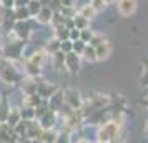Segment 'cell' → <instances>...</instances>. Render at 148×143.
<instances>
[{"mask_svg":"<svg viewBox=\"0 0 148 143\" xmlns=\"http://www.w3.org/2000/svg\"><path fill=\"white\" fill-rule=\"evenodd\" d=\"M8 113H10V103H8V96H2V103H0V123L7 122Z\"/></svg>","mask_w":148,"mask_h":143,"instance_id":"cell-22","label":"cell"},{"mask_svg":"<svg viewBox=\"0 0 148 143\" xmlns=\"http://www.w3.org/2000/svg\"><path fill=\"white\" fill-rule=\"evenodd\" d=\"M80 28H77V27H73V28H70V40H78L80 38Z\"/></svg>","mask_w":148,"mask_h":143,"instance_id":"cell-38","label":"cell"},{"mask_svg":"<svg viewBox=\"0 0 148 143\" xmlns=\"http://www.w3.org/2000/svg\"><path fill=\"white\" fill-rule=\"evenodd\" d=\"M43 102V98H42L37 92L35 93H23L22 95V105H27V107H37V105H40Z\"/></svg>","mask_w":148,"mask_h":143,"instance_id":"cell-16","label":"cell"},{"mask_svg":"<svg viewBox=\"0 0 148 143\" xmlns=\"http://www.w3.org/2000/svg\"><path fill=\"white\" fill-rule=\"evenodd\" d=\"M145 133H147V136H148V123L145 125Z\"/></svg>","mask_w":148,"mask_h":143,"instance_id":"cell-44","label":"cell"},{"mask_svg":"<svg viewBox=\"0 0 148 143\" xmlns=\"http://www.w3.org/2000/svg\"><path fill=\"white\" fill-rule=\"evenodd\" d=\"M85 47H87V42H83L82 38H78V40H73V52H77L78 55L83 53Z\"/></svg>","mask_w":148,"mask_h":143,"instance_id":"cell-33","label":"cell"},{"mask_svg":"<svg viewBox=\"0 0 148 143\" xmlns=\"http://www.w3.org/2000/svg\"><path fill=\"white\" fill-rule=\"evenodd\" d=\"M52 17H53V10L48 7V5H43L35 18H37V22L42 23V25H48V23L52 22Z\"/></svg>","mask_w":148,"mask_h":143,"instance_id":"cell-13","label":"cell"},{"mask_svg":"<svg viewBox=\"0 0 148 143\" xmlns=\"http://www.w3.org/2000/svg\"><path fill=\"white\" fill-rule=\"evenodd\" d=\"M58 118H60V116H58ZM60 120H63V127H65V128H68L70 131H75V130H78L82 125L85 123V116L82 113V108H75L68 116L60 118Z\"/></svg>","mask_w":148,"mask_h":143,"instance_id":"cell-4","label":"cell"},{"mask_svg":"<svg viewBox=\"0 0 148 143\" xmlns=\"http://www.w3.org/2000/svg\"><path fill=\"white\" fill-rule=\"evenodd\" d=\"M63 93H65V102L68 105H72L73 108H80L83 100H82V95L73 88H65L63 90Z\"/></svg>","mask_w":148,"mask_h":143,"instance_id":"cell-9","label":"cell"},{"mask_svg":"<svg viewBox=\"0 0 148 143\" xmlns=\"http://www.w3.org/2000/svg\"><path fill=\"white\" fill-rule=\"evenodd\" d=\"M140 82H141V85H143V87H148V65L145 67V70H143V75H141Z\"/></svg>","mask_w":148,"mask_h":143,"instance_id":"cell-39","label":"cell"},{"mask_svg":"<svg viewBox=\"0 0 148 143\" xmlns=\"http://www.w3.org/2000/svg\"><path fill=\"white\" fill-rule=\"evenodd\" d=\"M60 50H62V52H65V53L72 52V50H73V40H70V38H67V40H62Z\"/></svg>","mask_w":148,"mask_h":143,"instance_id":"cell-34","label":"cell"},{"mask_svg":"<svg viewBox=\"0 0 148 143\" xmlns=\"http://www.w3.org/2000/svg\"><path fill=\"white\" fill-rule=\"evenodd\" d=\"M53 34H55V37H58L60 40H67V38H70V28H68L67 25H60V27L53 28Z\"/></svg>","mask_w":148,"mask_h":143,"instance_id":"cell-27","label":"cell"},{"mask_svg":"<svg viewBox=\"0 0 148 143\" xmlns=\"http://www.w3.org/2000/svg\"><path fill=\"white\" fill-rule=\"evenodd\" d=\"M37 23H38V22H37V18H35V17H30L28 20H15L12 30H14V34H15V37H17V38L28 40Z\"/></svg>","mask_w":148,"mask_h":143,"instance_id":"cell-2","label":"cell"},{"mask_svg":"<svg viewBox=\"0 0 148 143\" xmlns=\"http://www.w3.org/2000/svg\"><path fill=\"white\" fill-rule=\"evenodd\" d=\"M30 0H15L14 2V7H27Z\"/></svg>","mask_w":148,"mask_h":143,"instance_id":"cell-40","label":"cell"},{"mask_svg":"<svg viewBox=\"0 0 148 143\" xmlns=\"http://www.w3.org/2000/svg\"><path fill=\"white\" fill-rule=\"evenodd\" d=\"M83 17H87L88 20H92V18H95V15H97V12H95V8L90 5V3H85V5H82L80 10H78Z\"/></svg>","mask_w":148,"mask_h":143,"instance_id":"cell-28","label":"cell"},{"mask_svg":"<svg viewBox=\"0 0 148 143\" xmlns=\"http://www.w3.org/2000/svg\"><path fill=\"white\" fill-rule=\"evenodd\" d=\"M27 123H28V127H27V138L30 140V142H37V138L40 136L43 127L40 125V122H38L37 118H34V120H27Z\"/></svg>","mask_w":148,"mask_h":143,"instance_id":"cell-8","label":"cell"},{"mask_svg":"<svg viewBox=\"0 0 148 143\" xmlns=\"http://www.w3.org/2000/svg\"><path fill=\"white\" fill-rule=\"evenodd\" d=\"M2 96H3V95H0V103H2Z\"/></svg>","mask_w":148,"mask_h":143,"instance_id":"cell-46","label":"cell"},{"mask_svg":"<svg viewBox=\"0 0 148 143\" xmlns=\"http://www.w3.org/2000/svg\"><path fill=\"white\" fill-rule=\"evenodd\" d=\"M23 72H25V75H28V77H35V78H38V77L42 75V67L27 58V60L23 62Z\"/></svg>","mask_w":148,"mask_h":143,"instance_id":"cell-14","label":"cell"},{"mask_svg":"<svg viewBox=\"0 0 148 143\" xmlns=\"http://www.w3.org/2000/svg\"><path fill=\"white\" fill-rule=\"evenodd\" d=\"M73 20H75V27L80 28V30H83V28H87L88 25H90V20H88L87 17H83L80 12H77V14H75Z\"/></svg>","mask_w":148,"mask_h":143,"instance_id":"cell-26","label":"cell"},{"mask_svg":"<svg viewBox=\"0 0 148 143\" xmlns=\"http://www.w3.org/2000/svg\"><path fill=\"white\" fill-rule=\"evenodd\" d=\"M121 123L116 120H110L107 123H101L98 131H97V140L98 142H118L121 136Z\"/></svg>","mask_w":148,"mask_h":143,"instance_id":"cell-1","label":"cell"},{"mask_svg":"<svg viewBox=\"0 0 148 143\" xmlns=\"http://www.w3.org/2000/svg\"><path fill=\"white\" fill-rule=\"evenodd\" d=\"M97 48V57H98V60H103V58H107L108 55H110V52H112V45L108 43L107 40L103 42V43H100Z\"/></svg>","mask_w":148,"mask_h":143,"instance_id":"cell-23","label":"cell"},{"mask_svg":"<svg viewBox=\"0 0 148 143\" xmlns=\"http://www.w3.org/2000/svg\"><path fill=\"white\" fill-rule=\"evenodd\" d=\"M80 60H82V55H78L77 52H68L67 57H65V65L67 68L70 70V73H77L78 70H80Z\"/></svg>","mask_w":148,"mask_h":143,"instance_id":"cell-7","label":"cell"},{"mask_svg":"<svg viewBox=\"0 0 148 143\" xmlns=\"http://www.w3.org/2000/svg\"><path fill=\"white\" fill-rule=\"evenodd\" d=\"M47 57H48V53L45 52V48L43 50H37V52H34V53L30 55V57H27L28 60H32L34 63H37V65H43L45 62H47Z\"/></svg>","mask_w":148,"mask_h":143,"instance_id":"cell-21","label":"cell"},{"mask_svg":"<svg viewBox=\"0 0 148 143\" xmlns=\"http://www.w3.org/2000/svg\"><path fill=\"white\" fill-rule=\"evenodd\" d=\"M88 102L93 105L95 108H105V107H110L115 103V98L108 95H103V93H93V95L88 98Z\"/></svg>","mask_w":148,"mask_h":143,"instance_id":"cell-6","label":"cell"},{"mask_svg":"<svg viewBox=\"0 0 148 143\" xmlns=\"http://www.w3.org/2000/svg\"><path fill=\"white\" fill-rule=\"evenodd\" d=\"M27 127H28V123H27V120H23V118H22L20 122L14 127L15 133H17L18 138H20V142H27V140H28V138H27Z\"/></svg>","mask_w":148,"mask_h":143,"instance_id":"cell-19","label":"cell"},{"mask_svg":"<svg viewBox=\"0 0 148 143\" xmlns=\"http://www.w3.org/2000/svg\"><path fill=\"white\" fill-rule=\"evenodd\" d=\"M65 102V93H63V90H57L53 95L50 96L47 100V103H48V108L50 110H53V112H58V108L62 107V103Z\"/></svg>","mask_w":148,"mask_h":143,"instance_id":"cell-12","label":"cell"},{"mask_svg":"<svg viewBox=\"0 0 148 143\" xmlns=\"http://www.w3.org/2000/svg\"><path fill=\"white\" fill-rule=\"evenodd\" d=\"M82 58H83V60H87V62H90V63L97 62V60H98V57H97V48H95L93 45L87 43V47H85L83 53H82Z\"/></svg>","mask_w":148,"mask_h":143,"instance_id":"cell-20","label":"cell"},{"mask_svg":"<svg viewBox=\"0 0 148 143\" xmlns=\"http://www.w3.org/2000/svg\"><path fill=\"white\" fill-rule=\"evenodd\" d=\"M20 113L23 120H34L35 118V108L34 107H27V105H22L20 107Z\"/></svg>","mask_w":148,"mask_h":143,"instance_id":"cell-30","label":"cell"},{"mask_svg":"<svg viewBox=\"0 0 148 143\" xmlns=\"http://www.w3.org/2000/svg\"><path fill=\"white\" fill-rule=\"evenodd\" d=\"M107 40L103 35H98V34H93V37H92V40H90V45H93V47H98L100 43H103V42Z\"/></svg>","mask_w":148,"mask_h":143,"instance_id":"cell-37","label":"cell"},{"mask_svg":"<svg viewBox=\"0 0 148 143\" xmlns=\"http://www.w3.org/2000/svg\"><path fill=\"white\" fill-rule=\"evenodd\" d=\"M48 110H50V108H48L47 100H43L40 105H37V107H35V118H37V120H38V118H42V116L48 112Z\"/></svg>","mask_w":148,"mask_h":143,"instance_id":"cell-31","label":"cell"},{"mask_svg":"<svg viewBox=\"0 0 148 143\" xmlns=\"http://www.w3.org/2000/svg\"><path fill=\"white\" fill-rule=\"evenodd\" d=\"M116 8L121 15L130 17L136 10V0H116Z\"/></svg>","mask_w":148,"mask_h":143,"instance_id":"cell-10","label":"cell"},{"mask_svg":"<svg viewBox=\"0 0 148 143\" xmlns=\"http://www.w3.org/2000/svg\"><path fill=\"white\" fill-rule=\"evenodd\" d=\"M38 122L43 128H55V125L58 123V113L53 110H48L42 118H38Z\"/></svg>","mask_w":148,"mask_h":143,"instance_id":"cell-11","label":"cell"},{"mask_svg":"<svg viewBox=\"0 0 148 143\" xmlns=\"http://www.w3.org/2000/svg\"><path fill=\"white\" fill-rule=\"evenodd\" d=\"M27 7H28V10H30V15H32V17H37V14L40 12V8L43 7V3H42V0H30Z\"/></svg>","mask_w":148,"mask_h":143,"instance_id":"cell-29","label":"cell"},{"mask_svg":"<svg viewBox=\"0 0 148 143\" xmlns=\"http://www.w3.org/2000/svg\"><path fill=\"white\" fill-rule=\"evenodd\" d=\"M57 90H58V87H57L55 83L45 82V80H38V82H37V93H38L43 100H48Z\"/></svg>","mask_w":148,"mask_h":143,"instance_id":"cell-5","label":"cell"},{"mask_svg":"<svg viewBox=\"0 0 148 143\" xmlns=\"http://www.w3.org/2000/svg\"><path fill=\"white\" fill-rule=\"evenodd\" d=\"M45 5H48V7L53 10V12H60L62 0H47V3H45Z\"/></svg>","mask_w":148,"mask_h":143,"instance_id":"cell-36","label":"cell"},{"mask_svg":"<svg viewBox=\"0 0 148 143\" xmlns=\"http://www.w3.org/2000/svg\"><path fill=\"white\" fill-rule=\"evenodd\" d=\"M57 136H58V131L55 128H43L42 130L40 136L37 138V142L40 143H53L57 142Z\"/></svg>","mask_w":148,"mask_h":143,"instance_id":"cell-15","label":"cell"},{"mask_svg":"<svg viewBox=\"0 0 148 143\" xmlns=\"http://www.w3.org/2000/svg\"><path fill=\"white\" fill-rule=\"evenodd\" d=\"M22 120V113H20V108H17V107H14V108H10V113H8V118H7V123L10 125V127H15L17 123Z\"/></svg>","mask_w":148,"mask_h":143,"instance_id":"cell-24","label":"cell"},{"mask_svg":"<svg viewBox=\"0 0 148 143\" xmlns=\"http://www.w3.org/2000/svg\"><path fill=\"white\" fill-rule=\"evenodd\" d=\"M60 43H62L60 38H58V37H53V38H50V40L45 42L43 48H45V52H47L48 55H52V53H55V52L60 50Z\"/></svg>","mask_w":148,"mask_h":143,"instance_id":"cell-18","label":"cell"},{"mask_svg":"<svg viewBox=\"0 0 148 143\" xmlns=\"http://www.w3.org/2000/svg\"><path fill=\"white\" fill-rule=\"evenodd\" d=\"M14 15H15V20H28L32 17L28 7H14Z\"/></svg>","mask_w":148,"mask_h":143,"instance_id":"cell-25","label":"cell"},{"mask_svg":"<svg viewBox=\"0 0 148 143\" xmlns=\"http://www.w3.org/2000/svg\"><path fill=\"white\" fill-rule=\"evenodd\" d=\"M92 37H93V32H92V30H90V28H83V30H82L80 32V38L83 42H87V43H90V40H92Z\"/></svg>","mask_w":148,"mask_h":143,"instance_id":"cell-35","label":"cell"},{"mask_svg":"<svg viewBox=\"0 0 148 143\" xmlns=\"http://www.w3.org/2000/svg\"><path fill=\"white\" fill-rule=\"evenodd\" d=\"M27 45V40H22V38H17V42H7L3 48H2V53L5 58L8 60H20L22 53H23V48Z\"/></svg>","mask_w":148,"mask_h":143,"instance_id":"cell-3","label":"cell"},{"mask_svg":"<svg viewBox=\"0 0 148 143\" xmlns=\"http://www.w3.org/2000/svg\"><path fill=\"white\" fill-rule=\"evenodd\" d=\"M90 5L95 8V12L98 14V12H103L105 7H107V2L105 0H90Z\"/></svg>","mask_w":148,"mask_h":143,"instance_id":"cell-32","label":"cell"},{"mask_svg":"<svg viewBox=\"0 0 148 143\" xmlns=\"http://www.w3.org/2000/svg\"><path fill=\"white\" fill-rule=\"evenodd\" d=\"M5 8V7H3ZM3 8H0V27H2V23H3V18H5V14H3Z\"/></svg>","mask_w":148,"mask_h":143,"instance_id":"cell-43","label":"cell"},{"mask_svg":"<svg viewBox=\"0 0 148 143\" xmlns=\"http://www.w3.org/2000/svg\"><path fill=\"white\" fill-rule=\"evenodd\" d=\"M0 2H2V5H3L5 8H12V7H14L15 0H0Z\"/></svg>","mask_w":148,"mask_h":143,"instance_id":"cell-42","label":"cell"},{"mask_svg":"<svg viewBox=\"0 0 148 143\" xmlns=\"http://www.w3.org/2000/svg\"><path fill=\"white\" fill-rule=\"evenodd\" d=\"M105 2H107V3H112V2H115V0H105Z\"/></svg>","mask_w":148,"mask_h":143,"instance_id":"cell-45","label":"cell"},{"mask_svg":"<svg viewBox=\"0 0 148 143\" xmlns=\"http://www.w3.org/2000/svg\"><path fill=\"white\" fill-rule=\"evenodd\" d=\"M65 57H67V53L62 52V50L52 53V63H53V68L57 72H62L63 68H67V65H65Z\"/></svg>","mask_w":148,"mask_h":143,"instance_id":"cell-17","label":"cell"},{"mask_svg":"<svg viewBox=\"0 0 148 143\" xmlns=\"http://www.w3.org/2000/svg\"><path fill=\"white\" fill-rule=\"evenodd\" d=\"M62 5H65V7H77V0H62Z\"/></svg>","mask_w":148,"mask_h":143,"instance_id":"cell-41","label":"cell"}]
</instances>
